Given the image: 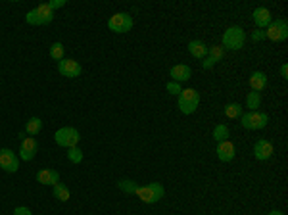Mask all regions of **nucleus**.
<instances>
[{
    "mask_svg": "<svg viewBox=\"0 0 288 215\" xmlns=\"http://www.w3.org/2000/svg\"><path fill=\"white\" fill-rule=\"evenodd\" d=\"M166 88H167V93L169 95H181V90H183V86H181V83H175V81H169L166 85Z\"/></svg>",
    "mask_w": 288,
    "mask_h": 215,
    "instance_id": "28",
    "label": "nucleus"
},
{
    "mask_svg": "<svg viewBox=\"0 0 288 215\" xmlns=\"http://www.w3.org/2000/svg\"><path fill=\"white\" fill-rule=\"evenodd\" d=\"M41 129H43V121L39 119V117H31V119L27 121L25 133L29 137H35L37 133H41Z\"/></svg>",
    "mask_w": 288,
    "mask_h": 215,
    "instance_id": "22",
    "label": "nucleus"
},
{
    "mask_svg": "<svg viewBox=\"0 0 288 215\" xmlns=\"http://www.w3.org/2000/svg\"><path fill=\"white\" fill-rule=\"evenodd\" d=\"M269 215H282V211H277V209H275V211H271Z\"/></svg>",
    "mask_w": 288,
    "mask_h": 215,
    "instance_id": "33",
    "label": "nucleus"
},
{
    "mask_svg": "<svg viewBox=\"0 0 288 215\" xmlns=\"http://www.w3.org/2000/svg\"><path fill=\"white\" fill-rule=\"evenodd\" d=\"M0 169H4L6 173H16L19 169V158L14 150L10 148L0 150Z\"/></svg>",
    "mask_w": 288,
    "mask_h": 215,
    "instance_id": "9",
    "label": "nucleus"
},
{
    "mask_svg": "<svg viewBox=\"0 0 288 215\" xmlns=\"http://www.w3.org/2000/svg\"><path fill=\"white\" fill-rule=\"evenodd\" d=\"M37 181L41 182V185H58L60 182V173L56 171V169H41V171L37 173Z\"/></svg>",
    "mask_w": 288,
    "mask_h": 215,
    "instance_id": "17",
    "label": "nucleus"
},
{
    "mask_svg": "<svg viewBox=\"0 0 288 215\" xmlns=\"http://www.w3.org/2000/svg\"><path fill=\"white\" fill-rule=\"evenodd\" d=\"M280 77L288 79V66L286 64H282V66H280Z\"/></svg>",
    "mask_w": 288,
    "mask_h": 215,
    "instance_id": "32",
    "label": "nucleus"
},
{
    "mask_svg": "<svg viewBox=\"0 0 288 215\" xmlns=\"http://www.w3.org/2000/svg\"><path fill=\"white\" fill-rule=\"evenodd\" d=\"M117 187L123 190V192H129V194H135L137 189H139V185L135 181H119L117 182Z\"/></svg>",
    "mask_w": 288,
    "mask_h": 215,
    "instance_id": "27",
    "label": "nucleus"
},
{
    "mask_svg": "<svg viewBox=\"0 0 288 215\" xmlns=\"http://www.w3.org/2000/svg\"><path fill=\"white\" fill-rule=\"evenodd\" d=\"M169 77H171V81H175V83H186V81L192 77V69L188 68V66H184V64H179V66H173V68H171Z\"/></svg>",
    "mask_w": 288,
    "mask_h": 215,
    "instance_id": "16",
    "label": "nucleus"
},
{
    "mask_svg": "<svg viewBox=\"0 0 288 215\" xmlns=\"http://www.w3.org/2000/svg\"><path fill=\"white\" fill-rule=\"evenodd\" d=\"M14 215H33V213H31V209H29V207L19 206V207H16V209H14Z\"/></svg>",
    "mask_w": 288,
    "mask_h": 215,
    "instance_id": "31",
    "label": "nucleus"
},
{
    "mask_svg": "<svg viewBox=\"0 0 288 215\" xmlns=\"http://www.w3.org/2000/svg\"><path fill=\"white\" fill-rule=\"evenodd\" d=\"M217 158L221 160V162H233L235 160V156H236V148L235 144L231 142V140H223V142H217Z\"/></svg>",
    "mask_w": 288,
    "mask_h": 215,
    "instance_id": "14",
    "label": "nucleus"
},
{
    "mask_svg": "<svg viewBox=\"0 0 288 215\" xmlns=\"http://www.w3.org/2000/svg\"><path fill=\"white\" fill-rule=\"evenodd\" d=\"M37 150H39L37 138H33V137L23 138V140H21V146H19V158H21L23 162H31V160L35 158Z\"/></svg>",
    "mask_w": 288,
    "mask_h": 215,
    "instance_id": "11",
    "label": "nucleus"
},
{
    "mask_svg": "<svg viewBox=\"0 0 288 215\" xmlns=\"http://www.w3.org/2000/svg\"><path fill=\"white\" fill-rule=\"evenodd\" d=\"M246 108L250 112H258V108H262V95L260 93H248L246 96Z\"/></svg>",
    "mask_w": 288,
    "mask_h": 215,
    "instance_id": "20",
    "label": "nucleus"
},
{
    "mask_svg": "<svg viewBox=\"0 0 288 215\" xmlns=\"http://www.w3.org/2000/svg\"><path fill=\"white\" fill-rule=\"evenodd\" d=\"M265 39L273 43H282L288 39V23L286 19H273L265 31Z\"/></svg>",
    "mask_w": 288,
    "mask_h": 215,
    "instance_id": "7",
    "label": "nucleus"
},
{
    "mask_svg": "<svg viewBox=\"0 0 288 215\" xmlns=\"http://www.w3.org/2000/svg\"><path fill=\"white\" fill-rule=\"evenodd\" d=\"M177 104H179V110L184 113V115H190L198 110L200 106V93L194 90V88H183L181 95L177 98Z\"/></svg>",
    "mask_w": 288,
    "mask_h": 215,
    "instance_id": "1",
    "label": "nucleus"
},
{
    "mask_svg": "<svg viewBox=\"0 0 288 215\" xmlns=\"http://www.w3.org/2000/svg\"><path fill=\"white\" fill-rule=\"evenodd\" d=\"M265 39V31H262V29H255L252 33V41L253 43H260V41H263Z\"/></svg>",
    "mask_w": 288,
    "mask_h": 215,
    "instance_id": "29",
    "label": "nucleus"
},
{
    "mask_svg": "<svg viewBox=\"0 0 288 215\" xmlns=\"http://www.w3.org/2000/svg\"><path fill=\"white\" fill-rule=\"evenodd\" d=\"M52 194H54V198L60 200V202H68V200H70V196H71L70 189H68V187H66L63 182H58V185H54Z\"/></svg>",
    "mask_w": 288,
    "mask_h": 215,
    "instance_id": "21",
    "label": "nucleus"
},
{
    "mask_svg": "<svg viewBox=\"0 0 288 215\" xmlns=\"http://www.w3.org/2000/svg\"><path fill=\"white\" fill-rule=\"evenodd\" d=\"M135 194H137L144 204H156V202H159V200L164 198L166 189H164V185H159V182H150L146 187H139Z\"/></svg>",
    "mask_w": 288,
    "mask_h": 215,
    "instance_id": "3",
    "label": "nucleus"
},
{
    "mask_svg": "<svg viewBox=\"0 0 288 215\" xmlns=\"http://www.w3.org/2000/svg\"><path fill=\"white\" fill-rule=\"evenodd\" d=\"M252 19H253V23H255V27L258 29H267L269 27V23L273 21V16H271V12L267 8H255L253 10V14H252Z\"/></svg>",
    "mask_w": 288,
    "mask_h": 215,
    "instance_id": "15",
    "label": "nucleus"
},
{
    "mask_svg": "<svg viewBox=\"0 0 288 215\" xmlns=\"http://www.w3.org/2000/svg\"><path fill=\"white\" fill-rule=\"evenodd\" d=\"M271 156H273V144L265 138H260L253 144V158L260 162H267V160H271Z\"/></svg>",
    "mask_w": 288,
    "mask_h": 215,
    "instance_id": "12",
    "label": "nucleus"
},
{
    "mask_svg": "<svg viewBox=\"0 0 288 215\" xmlns=\"http://www.w3.org/2000/svg\"><path fill=\"white\" fill-rule=\"evenodd\" d=\"M240 123L248 131H260L267 127L269 117H267V113L263 112H246L240 115Z\"/></svg>",
    "mask_w": 288,
    "mask_h": 215,
    "instance_id": "4",
    "label": "nucleus"
},
{
    "mask_svg": "<svg viewBox=\"0 0 288 215\" xmlns=\"http://www.w3.org/2000/svg\"><path fill=\"white\" fill-rule=\"evenodd\" d=\"M248 83H250L253 93H262L263 88L267 86V75L263 71H253L250 79H248Z\"/></svg>",
    "mask_w": 288,
    "mask_h": 215,
    "instance_id": "18",
    "label": "nucleus"
},
{
    "mask_svg": "<svg viewBox=\"0 0 288 215\" xmlns=\"http://www.w3.org/2000/svg\"><path fill=\"white\" fill-rule=\"evenodd\" d=\"M225 115L231 117V119L240 117V115H242V106H240V104H236V102L227 104V106H225Z\"/></svg>",
    "mask_w": 288,
    "mask_h": 215,
    "instance_id": "24",
    "label": "nucleus"
},
{
    "mask_svg": "<svg viewBox=\"0 0 288 215\" xmlns=\"http://www.w3.org/2000/svg\"><path fill=\"white\" fill-rule=\"evenodd\" d=\"M54 140H56L58 146L73 148V146H77V142L81 140V135H79V131L73 129V127H61V129H58L54 133Z\"/></svg>",
    "mask_w": 288,
    "mask_h": 215,
    "instance_id": "6",
    "label": "nucleus"
},
{
    "mask_svg": "<svg viewBox=\"0 0 288 215\" xmlns=\"http://www.w3.org/2000/svg\"><path fill=\"white\" fill-rule=\"evenodd\" d=\"M48 4V8L52 10H56V8H61V6H66V0H50V2H46Z\"/></svg>",
    "mask_w": 288,
    "mask_h": 215,
    "instance_id": "30",
    "label": "nucleus"
},
{
    "mask_svg": "<svg viewBox=\"0 0 288 215\" xmlns=\"http://www.w3.org/2000/svg\"><path fill=\"white\" fill-rule=\"evenodd\" d=\"M213 138H215V142H223V140H229V138H231V133H229L227 125H223V123L215 125V129H213Z\"/></svg>",
    "mask_w": 288,
    "mask_h": 215,
    "instance_id": "23",
    "label": "nucleus"
},
{
    "mask_svg": "<svg viewBox=\"0 0 288 215\" xmlns=\"http://www.w3.org/2000/svg\"><path fill=\"white\" fill-rule=\"evenodd\" d=\"M58 71H60L63 77H70V79H75L81 75V64L75 60H68V58H63V60L58 62Z\"/></svg>",
    "mask_w": 288,
    "mask_h": 215,
    "instance_id": "10",
    "label": "nucleus"
},
{
    "mask_svg": "<svg viewBox=\"0 0 288 215\" xmlns=\"http://www.w3.org/2000/svg\"><path fill=\"white\" fill-rule=\"evenodd\" d=\"M221 43H223V48H227V50H240L246 43V31L238 25L229 27L223 33Z\"/></svg>",
    "mask_w": 288,
    "mask_h": 215,
    "instance_id": "2",
    "label": "nucleus"
},
{
    "mask_svg": "<svg viewBox=\"0 0 288 215\" xmlns=\"http://www.w3.org/2000/svg\"><path fill=\"white\" fill-rule=\"evenodd\" d=\"M108 27L114 33H129L133 29V17L129 14H125V12L114 14V16L108 19Z\"/></svg>",
    "mask_w": 288,
    "mask_h": 215,
    "instance_id": "8",
    "label": "nucleus"
},
{
    "mask_svg": "<svg viewBox=\"0 0 288 215\" xmlns=\"http://www.w3.org/2000/svg\"><path fill=\"white\" fill-rule=\"evenodd\" d=\"M186 48L190 52V56H194L196 60H204L208 56V46L202 43V41H190Z\"/></svg>",
    "mask_w": 288,
    "mask_h": 215,
    "instance_id": "19",
    "label": "nucleus"
},
{
    "mask_svg": "<svg viewBox=\"0 0 288 215\" xmlns=\"http://www.w3.org/2000/svg\"><path fill=\"white\" fill-rule=\"evenodd\" d=\"M68 160H70L71 164H81L83 162V152L77 146L68 148Z\"/></svg>",
    "mask_w": 288,
    "mask_h": 215,
    "instance_id": "25",
    "label": "nucleus"
},
{
    "mask_svg": "<svg viewBox=\"0 0 288 215\" xmlns=\"http://www.w3.org/2000/svg\"><path fill=\"white\" fill-rule=\"evenodd\" d=\"M54 19V12L48 8V4H41L35 10H31L25 16V21L29 25H46Z\"/></svg>",
    "mask_w": 288,
    "mask_h": 215,
    "instance_id": "5",
    "label": "nucleus"
},
{
    "mask_svg": "<svg viewBox=\"0 0 288 215\" xmlns=\"http://www.w3.org/2000/svg\"><path fill=\"white\" fill-rule=\"evenodd\" d=\"M223 54H225V48H223V46H208V56L202 60V68L211 69L217 62L223 60Z\"/></svg>",
    "mask_w": 288,
    "mask_h": 215,
    "instance_id": "13",
    "label": "nucleus"
},
{
    "mask_svg": "<svg viewBox=\"0 0 288 215\" xmlns=\"http://www.w3.org/2000/svg\"><path fill=\"white\" fill-rule=\"evenodd\" d=\"M63 44L61 43H54L52 46H50V58H52V60H63Z\"/></svg>",
    "mask_w": 288,
    "mask_h": 215,
    "instance_id": "26",
    "label": "nucleus"
}]
</instances>
